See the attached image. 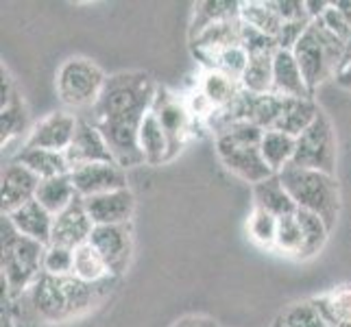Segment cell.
<instances>
[{"instance_id": "cell-1", "label": "cell", "mask_w": 351, "mask_h": 327, "mask_svg": "<svg viewBox=\"0 0 351 327\" xmlns=\"http://www.w3.org/2000/svg\"><path fill=\"white\" fill-rule=\"evenodd\" d=\"M110 282V280H107ZM101 284H88L75 275H46L42 273L22 297L29 299L31 312L44 323H64L92 310L103 297Z\"/></svg>"}, {"instance_id": "cell-2", "label": "cell", "mask_w": 351, "mask_h": 327, "mask_svg": "<svg viewBox=\"0 0 351 327\" xmlns=\"http://www.w3.org/2000/svg\"><path fill=\"white\" fill-rule=\"evenodd\" d=\"M157 83L149 72L129 70L107 77L96 105L90 109V123L101 120H144L151 112Z\"/></svg>"}, {"instance_id": "cell-3", "label": "cell", "mask_w": 351, "mask_h": 327, "mask_svg": "<svg viewBox=\"0 0 351 327\" xmlns=\"http://www.w3.org/2000/svg\"><path fill=\"white\" fill-rule=\"evenodd\" d=\"M0 245H3V304L5 299L22 297L44 273L46 247L22 236L7 214L0 216Z\"/></svg>"}, {"instance_id": "cell-4", "label": "cell", "mask_w": 351, "mask_h": 327, "mask_svg": "<svg viewBox=\"0 0 351 327\" xmlns=\"http://www.w3.org/2000/svg\"><path fill=\"white\" fill-rule=\"evenodd\" d=\"M280 179L288 195L293 197L297 210H306L323 218V223L336 227L338 214H341V186L334 175L321 171H308V168L288 166L280 173Z\"/></svg>"}, {"instance_id": "cell-5", "label": "cell", "mask_w": 351, "mask_h": 327, "mask_svg": "<svg viewBox=\"0 0 351 327\" xmlns=\"http://www.w3.org/2000/svg\"><path fill=\"white\" fill-rule=\"evenodd\" d=\"M295 59L304 72L310 92L314 94L328 79H334L345 59V42L323 27L321 20H312L308 31L295 46Z\"/></svg>"}, {"instance_id": "cell-6", "label": "cell", "mask_w": 351, "mask_h": 327, "mask_svg": "<svg viewBox=\"0 0 351 327\" xmlns=\"http://www.w3.org/2000/svg\"><path fill=\"white\" fill-rule=\"evenodd\" d=\"M105 72L86 57H70L57 72V94L64 105L90 109L105 88Z\"/></svg>"}, {"instance_id": "cell-7", "label": "cell", "mask_w": 351, "mask_h": 327, "mask_svg": "<svg viewBox=\"0 0 351 327\" xmlns=\"http://www.w3.org/2000/svg\"><path fill=\"white\" fill-rule=\"evenodd\" d=\"M290 166L321 171L336 177V136L330 118L325 116L323 109L317 120L297 138L295 160Z\"/></svg>"}, {"instance_id": "cell-8", "label": "cell", "mask_w": 351, "mask_h": 327, "mask_svg": "<svg viewBox=\"0 0 351 327\" xmlns=\"http://www.w3.org/2000/svg\"><path fill=\"white\" fill-rule=\"evenodd\" d=\"M90 245L101 253L112 277H120L133 256V227L127 225H96Z\"/></svg>"}, {"instance_id": "cell-9", "label": "cell", "mask_w": 351, "mask_h": 327, "mask_svg": "<svg viewBox=\"0 0 351 327\" xmlns=\"http://www.w3.org/2000/svg\"><path fill=\"white\" fill-rule=\"evenodd\" d=\"M216 153H219L223 166L229 173L242 179L245 184L256 186L260 181L273 177L275 173L264 162L260 153V147H245V144H236L223 136L216 138Z\"/></svg>"}, {"instance_id": "cell-10", "label": "cell", "mask_w": 351, "mask_h": 327, "mask_svg": "<svg viewBox=\"0 0 351 327\" xmlns=\"http://www.w3.org/2000/svg\"><path fill=\"white\" fill-rule=\"evenodd\" d=\"M92 125L103 133L107 147L114 155V162L120 168H136L140 164H147L138 140L142 120H101V123Z\"/></svg>"}, {"instance_id": "cell-11", "label": "cell", "mask_w": 351, "mask_h": 327, "mask_svg": "<svg viewBox=\"0 0 351 327\" xmlns=\"http://www.w3.org/2000/svg\"><path fill=\"white\" fill-rule=\"evenodd\" d=\"M151 112L157 116L168 138V162L184 149L190 133V109L166 88H157Z\"/></svg>"}, {"instance_id": "cell-12", "label": "cell", "mask_w": 351, "mask_h": 327, "mask_svg": "<svg viewBox=\"0 0 351 327\" xmlns=\"http://www.w3.org/2000/svg\"><path fill=\"white\" fill-rule=\"evenodd\" d=\"M66 160L70 166V173L75 171V168L88 166V164H116L103 133L96 129L88 118H79L77 133L66 151Z\"/></svg>"}, {"instance_id": "cell-13", "label": "cell", "mask_w": 351, "mask_h": 327, "mask_svg": "<svg viewBox=\"0 0 351 327\" xmlns=\"http://www.w3.org/2000/svg\"><path fill=\"white\" fill-rule=\"evenodd\" d=\"M77 125H79L77 116H72L68 112H53L46 118H42L35 127H31L29 138L24 140V147L66 153L77 133Z\"/></svg>"}, {"instance_id": "cell-14", "label": "cell", "mask_w": 351, "mask_h": 327, "mask_svg": "<svg viewBox=\"0 0 351 327\" xmlns=\"http://www.w3.org/2000/svg\"><path fill=\"white\" fill-rule=\"evenodd\" d=\"M94 227L96 225L92 223V218L86 210V201H83V197H77L62 214L55 216L51 245L79 249L81 245H88L90 242Z\"/></svg>"}, {"instance_id": "cell-15", "label": "cell", "mask_w": 351, "mask_h": 327, "mask_svg": "<svg viewBox=\"0 0 351 327\" xmlns=\"http://www.w3.org/2000/svg\"><path fill=\"white\" fill-rule=\"evenodd\" d=\"M40 181L42 179L31 173L27 166L9 162L0 173V205H3V214H11L29 201H35Z\"/></svg>"}, {"instance_id": "cell-16", "label": "cell", "mask_w": 351, "mask_h": 327, "mask_svg": "<svg viewBox=\"0 0 351 327\" xmlns=\"http://www.w3.org/2000/svg\"><path fill=\"white\" fill-rule=\"evenodd\" d=\"M72 184H75L77 195L83 199H90L105 192L123 190L127 186V173L118 164H88L75 168L70 173Z\"/></svg>"}, {"instance_id": "cell-17", "label": "cell", "mask_w": 351, "mask_h": 327, "mask_svg": "<svg viewBox=\"0 0 351 327\" xmlns=\"http://www.w3.org/2000/svg\"><path fill=\"white\" fill-rule=\"evenodd\" d=\"M83 201L94 225H127L136 212V197L129 188L105 192Z\"/></svg>"}, {"instance_id": "cell-18", "label": "cell", "mask_w": 351, "mask_h": 327, "mask_svg": "<svg viewBox=\"0 0 351 327\" xmlns=\"http://www.w3.org/2000/svg\"><path fill=\"white\" fill-rule=\"evenodd\" d=\"M284 99H312V92L304 79L295 53L293 51H277L273 57V92Z\"/></svg>"}, {"instance_id": "cell-19", "label": "cell", "mask_w": 351, "mask_h": 327, "mask_svg": "<svg viewBox=\"0 0 351 327\" xmlns=\"http://www.w3.org/2000/svg\"><path fill=\"white\" fill-rule=\"evenodd\" d=\"M11 218V223L16 225V229L40 245L48 247L53 238V225H55V216L44 210L38 201H29L27 205H22L16 212L7 214Z\"/></svg>"}, {"instance_id": "cell-20", "label": "cell", "mask_w": 351, "mask_h": 327, "mask_svg": "<svg viewBox=\"0 0 351 327\" xmlns=\"http://www.w3.org/2000/svg\"><path fill=\"white\" fill-rule=\"evenodd\" d=\"M242 92L240 81H234L221 72L205 70L201 90H199V101L203 103V114L210 116L216 109H223L229 103L236 101V96Z\"/></svg>"}, {"instance_id": "cell-21", "label": "cell", "mask_w": 351, "mask_h": 327, "mask_svg": "<svg viewBox=\"0 0 351 327\" xmlns=\"http://www.w3.org/2000/svg\"><path fill=\"white\" fill-rule=\"evenodd\" d=\"M251 192H253V201H256V208L273 214L275 218L297 214V205L293 197L288 195V190L284 188L280 175H273L260 181V184L251 186Z\"/></svg>"}, {"instance_id": "cell-22", "label": "cell", "mask_w": 351, "mask_h": 327, "mask_svg": "<svg viewBox=\"0 0 351 327\" xmlns=\"http://www.w3.org/2000/svg\"><path fill=\"white\" fill-rule=\"evenodd\" d=\"M14 162L27 166L29 171L35 173L40 179H53V177L68 175L70 173L66 153L35 149V147H24V144H22V149L16 153Z\"/></svg>"}, {"instance_id": "cell-23", "label": "cell", "mask_w": 351, "mask_h": 327, "mask_svg": "<svg viewBox=\"0 0 351 327\" xmlns=\"http://www.w3.org/2000/svg\"><path fill=\"white\" fill-rule=\"evenodd\" d=\"M192 53H214L223 48L242 46V22L240 20H227L212 24L203 33H199L195 40H190Z\"/></svg>"}, {"instance_id": "cell-24", "label": "cell", "mask_w": 351, "mask_h": 327, "mask_svg": "<svg viewBox=\"0 0 351 327\" xmlns=\"http://www.w3.org/2000/svg\"><path fill=\"white\" fill-rule=\"evenodd\" d=\"M319 114L321 107L314 103V99H286L282 118L277 120L275 129L271 131H282L293 138H299L317 120Z\"/></svg>"}, {"instance_id": "cell-25", "label": "cell", "mask_w": 351, "mask_h": 327, "mask_svg": "<svg viewBox=\"0 0 351 327\" xmlns=\"http://www.w3.org/2000/svg\"><path fill=\"white\" fill-rule=\"evenodd\" d=\"M77 197L79 195H77L72 177L68 173V175L53 177V179H42L38 195H35V201H38L44 210L51 212L53 216H57V214H62Z\"/></svg>"}, {"instance_id": "cell-26", "label": "cell", "mask_w": 351, "mask_h": 327, "mask_svg": "<svg viewBox=\"0 0 351 327\" xmlns=\"http://www.w3.org/2000/svg\"><path fill=\"white\" fill-rule=\"evenodd\" d=\"M295 151H297V138L282 131H264V138L260 142V153L275 175H280L284 168L293 164Z\"/></svg>"}, {"instance_id": "cell-27", "label": "cell", "mask_w": 351, "mask_h": 327, "mask_svg": "<svg viewBox=\"0 0 351 327\" xmlns=\"http://www.w3.org/2000/svg\"><path fill=\"white\" fill-rule=\"evenodd\" d=\"M227 20H240V3H236V0H205V3H199L190 24V40H195L199 33H203L212 24Z\"/></svg>"}, {"instance_id": "cell-28", "label": "cell", "mask_w": 351, "mask_h": 327, "mask_svg": "<svg viewBox=\"0 0 351 327\" xmlns=\"http://www.w3.org/2000/svg\"><path fill=\"white\" fill-rule=\"evenodd\" d=\"M138 140H140V149L144 153V160H147L149 166H160L168 162V138L153 112L144 116Z\"/></svg>"}, {"instance_id": "cell-29", "label": "cell", "mask_w": 351, "mask_h": 327, "mask_svg": "<svg viewBox=\"0 0 351 327\" xmlns=\"http://www.w3.org/2000/svg\"><path fill=\"white\" fill-rule=\"evenodd\" d=\"M197 59H201L203 66L208 70L221 72V75L240 81L245 75L247 64H249V55L242 46H232V48H223V51H214V53H195Z\"/></svg>"}, {"instance_id": "cell-30", "label": "cell", "mask_w": 351, "mask_h": 327, "mask_svg": "<svg viewBox=\"0 0 351 327\" xmlns=\"http://www.w3.org/2000/svg\"><path fill=\"white\" fill-rule=\"evenodd\" d=\"M240 20L253 29L271 35V38H277V33H280L284 24L282 16L275 9V0H249V3H240Z\"/></svg>"}, {"instance_id": "cell-31", "label": "cell", "mask_w": 351, "mask_h": 327, "mask_svg": "<svg viewBox=\"0 0 351 327\" xmlns=\"http://www.w3.org/2000/svg\"><path fill=\"white\" fill-rule=\"evenodd\" d=\"M297 221L301 225V234H304V247H301L299 258L308 260V258L319 256L325 247V242H328L330 227L323 223V218L306 210H297Z\"/></svg>"}, {"instance_id": "cell-32", "label": "cell", "mask_w": 351, "mask_h": 327, "mask_svg": "<svg viewBox=\"0 0 351 327\" xmlns=\"http://www.w3.org/2000/svg\"><path fill=\"white\" fill-rule=\"evenodd\" d=\"M273 57L275 55L249 57L247 70L240 79L242 90L256 94V96H264V94L273 92Z\"/></svg>"}, {"instance_id": "cell-33", "label": "cell", "mask_w": 351, "mask_h": 327, "mask_svg": "<svg viewBox=\"0 0 351 327\" xmlns=\"http://www.w3.org/2000/svg\"><path fill=\"white\" fill-rule=\"evenodd\" d=\"M72 275L88 284H101L112 277L105 260L101 258V253L96 251L90 242L75 249V269H72Z\"/></svg>"}, {"instance_id": "cell-34", "label": "cell", "mask_w": 351, "mask_h": 327, "mask_svg": "<svg viewBox=\"0 0 351 327\" xmlns=\"http://www.w3.org/2000/svg\"><path fill=\"white\" fill-rule=\"evenodd\" d=\"M24 131H29V114L24 107L20 94H16L7 105L0 107V144H9L14 138L22 136Z\"/></svg>"}, {"instance_id": "cell-35", "label": "cell", "mask_w": 351, "mask_h": 327, "mask_svg": "<svg viewBox=\"0 0 351 327\" xmlns=\"http://www.w3.org/2000/svg\"><path fill=\"white\" fill-rule=\"evenodd\" d=\"M275 327H330L328 321L323 319L319 308L314 306V301H299L286 308L275 321Z\"/></svg>"}, {"instance_id": "cell-36", "label": "cell", "mask_w": 351, "mask_h": 327, "mask_svg": "<svg viewBox=\"0 0 351 327\" xmlns=\"http://www.w3.org/2000/svg\"><path fill=\"white\" fill-rule=\"evenodd\" d=\"M275 247L288 253V256H297L304 247V234H301V225L297 221V214L280 218L277 225V236H275Z\"/></svg>"}, {"instance_id": "cell-37", "label": "cell", "mask_w": 351, "mask_h": 327, "mask_svg": "<svg viewBox=\"0 0 351 327\" xmlns=\"http://www.w3.org/2000/svg\"><path fill=\"white\" fill-rule=\"evenodd\" d=\"M277 225L280 218H275L273 214L264 212L260 208H253V214L249 216V236L262 247H275V236H277Z\"/></svg>"}, {"instance_id": "cell-38", "label": "cell", "mask_w": 351, "mask_h": 327, "mask_svg": "<svg viewBox=\"0 0 351 327\" xmlns=\"http://www.w3.org/2000/svg\"><path fill=\"white\" fill-rule=\"evenodd\" d=\"M284 105H286V99H284V96H277V94H264V96H258L256 109H253V123H256L258 127H262L264 131L275 129L277 120L282 118Z\"/></svg>"}, {"instance_id": "cell-39", "label": "cell", "mask_w": 351, "mask_h": 327, "mask_svg": "<svg viewBox=\"0 0 351 327\" xmlns=\"http://www.w3.org/2000/svg\"><path fill=\"white\" fill-rule=\"evenodd\" d=\"M42 269L46 275H55V277L72 275V269H75V249L48 245L44 251Z\"/></svg>"}, {"instance_id": "cell-40", "label": "cell", "mask_w": 351, "mask_h": 327, "mask_svg": "<svg viewBox=\"0 0 351 327\" xmlns=\"http://www.w3.org/2000/svg\"><path fill=\"white\" fill-rule=\"evenodd\" d=\"M242 48H245L249 57L275 55L277 51H280V46H277L275 38H271V35H266V33H262L258 29L249 27V24H245V22H242Z\"/></svg>"}, {"instance_id": "cell-41", "label": "cell", "mask_w": 351, "mask_h": 327, "mask_svg": "<svg viewBox=\"0 0 351 327\" xmlns=\"http://www.w3.org/2000/svg\"><path fill=\"white\" fill-rule=\"evenodd\" d=\"M312 24V20H293V22H284L280 33H277V46L280 51H295L297 42L304 38V33L308 31V27Z\"/></svg>"}, {"instance_id": "cell-42", "label": "cell", "mask_w": 351, "mask_h": 327, "mask_svg": "<svg viewBox=\"0 0 351 327\" xmlns=\"http://www.w3.org/2000/svg\"><path fill=\"white\" fill-rule=\"evenodd\" d=\"M319 20L323 22V27L328 29L330 33H334L336 38H341L343 42H347V38L351 35V24L347 22V18L334 5H330V9L325 11Z\"/></svg>"}, {"instance_id": "cell-43", "label": "cell", "mask_w": 351, "mask_h": 327, "mask_svg": "<svg viewBox=\"0 0 351 327\" xmlns=\"http://www.w3.org/2000/svg\"><path fill=\"white\" fill-rule=\"evenodd\" d=\"M275 9H277V14L282 16L284 22L310 18L308 11H306V3H301V0H275Z\"/></svg>"}, {"instance_id": "cell-44", "label": "cell", "mask_w": 351, "mask_h": 327, "mask_svg": "<svg viewBox=\"0 0 351 327\" xmlns=\"http://www.w3.org/2000/svg\"><path fill=\"white\" fill-rule=\"evenodd\" d=\"M173 327H221V325L210 317H203V314H188V317H181L179 321H175Z\"/></svg>"}, {"instance_id": "cell-45", "label": "cell", "mask_w": 351, "mask_h": 327, "mask_svg": "<svg viewBox=\"0 0 351 327\" xmlns=\"http://www.w3.org/2000/svg\"><path fill=\"white\" fill-rule=\"evenodd\" d=\"M330 5H332V0H306V11L310 20H319L325 11L330 9Z\"/></svg>"}, {"instance_id": "cell-46", "label": "cell", "mask_w": 351, "mask_h": 327, "mask_svg": "<svg viewBox=\"0 0 351 327\" xmlns=\"http://www.w3.org/2000/svg\"><path fill=\"white\" fill-rule=\"evenodd\" d=\"M334 81H336V86H341L343 90H349L351 92V62L345 64V66H341V70L336 72Z\"/></svg>"}, {"instance_id": "cell-47", "label": "cell", "mask_w": 351, "mask_h": 327, "mask_svg": "<svg viewBox=\"0 0 351 327\" xmlns=\"http://www.w3.org/2000/svg\"><path fill=\"white\" fill-rule=\"evenodd\" d=\"M332 5L341 11V14L347 18V22L351 24V0H332Z\"/></svg>"}, {"instance_id": "cell-48", "label": "cell", "mask_w": 351, "mask_h": 327, "mask_svg": "<svg viewBox=\"0 0 351 327\" xmlns=\"http://www.w3.org/2000/svg\"><path fill=\"white\" fill-rule=\"evenodd\" d=\"M349 62H351V35H349L347 42H345V59H343V66L349 64Z\"/></svg>"}, {"instance_id": "cell-49", "label": "cell", "mask_w": 351, "mask_h": 327, "mask_svg": "<svg viewBox=\"0 0 351 327\" xmlns=\"http://www.w3.org/2000/svg\"><path fill=\"white\" fill-rule=\"evenodd\" d=\"M3 327H14V325H11V319H7V323L3 321Z\"/></svg>"}]
</instances>
